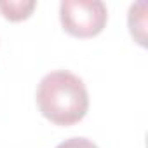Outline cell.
<instances>
[{
    "instance_id": "1",
    "label": "cell",
    "mask_w": 148,
    "mask_h": 148,
    "mask_svg": "<svg viewBox=\"0 0 148 148\" xmlns=\"http://www.w3.org/2000/svg\"><path fill=\"white\" fill-rule=\"evenodd\" d=\"M40 113L56 125H73L89 110V94L80 77L68 70H56L42 77L37 87Z\"/></svg>"
},
{
    "instance_id": "2",
    "label": "cell",
    "mask_w": 148,
    "mask_h": 148,
    "mask_svg": "<svg viewBox=\"0 0 148 148\" xmlns=\"http://www.w3.org/2000/svg\"><path fill=\"white\" fill-rule=\"evenodd\" d=\"M59 19L70 35L89 38L103 32L108 9L101 0H63L59 4Z\"/></svg>"
},
{
    "instance_id": "3",
    "label": "cell",
    "mask_w": 148,
    "mask_h": 148,
    "mask_svg": "<svg viewBox=\"0 0 148 148\" xmlns=\"http://www.w3.org/2000/svg\"><path fill=\"white\" fill-rule=\"evenodd\" d=\"M35 5V0H0V12L11 21H21L32 14Z\"/></svg>"
},
{
    "instance_id": "4",
    "label": "cell",
    "mask_w": 148,
    "mask_h": 148,
    "mask_svg": "<svg viewBox=\"0 0 148 148\" xmlns=\"http://www.w3.org/2000/svg\"><path fill=\"white\" fill-rule=\"evenodd\" d=\"M145 9H146V2H138V4H132L129 7V30H131V35L138 40L139 45H145Z\"/></svg>"
},
{
    "instance_id": "5",
    "label": "cell",
    "mask_w": 148,
    "mask_h": 148,
    "mask_svg": "<svg viewBox=\"0 0 148 148\" xmlns=\"http://www.w3.org/2000/svg\"><path fill=\"white\" fill-rule=\"evenodd\" d=\"M56 148H98V145L87 138H70L61 141Z\"/></svg>"
}]
</instances>
